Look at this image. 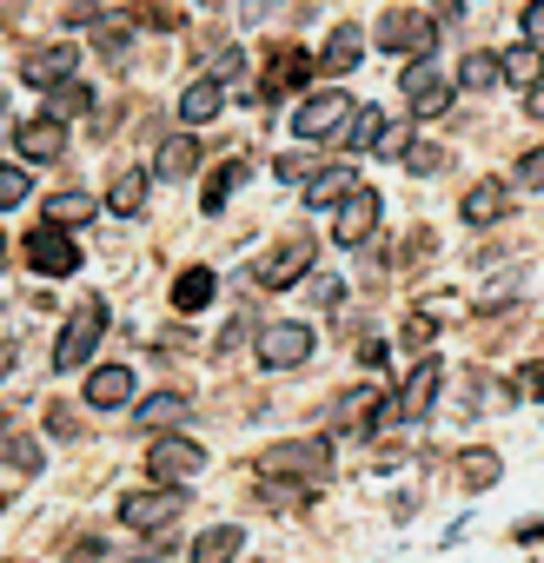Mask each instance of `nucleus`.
<instances>
[{"label":"nucleus","instance_id":"1","mask_svg":"<svg viewBox=\"0 0 544 563\" xmlns=\"http://www.w3.org/2000/svg\"><path fill=\"white\" fill-rule=\"evenodd\" d=\"M259 471L265 477H300L306 490H319L333 477V451H326V438H286V444L259 451Z\"/></svg>","mask_w":544,"mask_h":563},{"label":"nucleus","instance_id":"2","mask_svg":"<svg viewBox=\"0 0 544 563\" xmlns=\"http://www.w3.org/2000/svg\"><path fill=\"white\" fill-rule=\"evenodd\" d=\"M372 47H385V54H405V60H432V47H438V27H432L418 8H385V14H379V27H372Z\"/></svg>","mask_w":544,"mask_h":563},{"label":"nucleus","instance_id":"3","mask_svg":"<svg viewBox=\"0 0 544 563\" xmlns=\"http://www.w3.org/2000/svg\"><path fill=\"white\" fill-rule=\"evenodd\" d=\"M107 325H113V312H107V299H87L74 319H67V332H61V345H54V372H80L87 358H94V345L107 339Z\"/></svg>","mask_w":544,"mask_h":563},{"label":"nucleus","instance_id":"4","mask_svg":"<svg viewBox=\"0 0 544 563\" xmlns=\"http://www.w3.org/2000/svg\"><path fill=\"white\" fill-rule=\"evenodd\" d=\"M352 107H359L352 93H339V87H319V93H306V100H300V113H293V133H300V140H313V146H319V140H339V126L352 120Z\"/></svg>","mask_w":544,"mask_h":563},{"label":"nucleus","instance_id":"5","mask_svg":"<svg viewBox=\"0 0 544 563\" xmlns=\"http://www.w3.org/2000/svg\"><path fill=\"white\" fill-rule=\"evenodd\" d=\"M438 385H445V365L438 358H418L399 385V398H385V424H418L432 405H438Z\"/></svg>","mask_w":544,"mask_h":563},{"label":"nucleus","instance_id":"6","mask_svg":"<svg viewBox=\"0 0 544 563\" xmlns=\"http://www.w3.org/2000/svg\"><path fill=\"white\" fill-rule=\"evenodd\" d=\"M28 265L41 272V278H67V272H80V245H74V232L67 225H34L28 232Z\"/></svg>","mask_w":544,"mask_h":563},{"label":"nucleus","instance_id":"7","mask_svg":"<svg viewBox=\"0 0 544 563\" xmlns=\"http://www.w3.org/2000/svg\"><path fill=\"white\" fill-rule=\"evenodd\" d=\"M146 471H153L160 484L199 477V471H206V444H193V438H179V431H160V438L146 444Z\"/></svg>","mask_w":544,"mask_h":563},{"label":"nucleus","instance_id":"8","mask_svg":"<svg viewBox=\"0 0 544 563\" xmlns=\"http://www.w3.org/2000/svg\"><path fill=\"white\" fill-rule=\"evenodd\" d=\"M306 358H313V325L286 319V325H265V332H259V365H265V372H293V365H306Z\"/></svg>","mask_w":544,"mask_h":563},{"label":"nucleus","instance_id":"9","mask_svg":"<svg viewBox=\"0 0 544 563\" xmlns=\"http://www.w3.org/2000/svg\"><path fill=\"white\" fill-rule=\"evenodd\" d=\"M372 232H379V192H372V186H352V192L339 199V212H333V239H339L346 252H359Z\"/></svg>","mask_w":544,"mask_h":563},{"label":"nucleus","instance_id":"10","mask_svg":"<svg viewBox=\"0 0 544 563\" xmlns=\"http://www.w3.org/2000/svg\"><path fill=\"white\" fill-rule=\"evenodd\" d=\"M186 510V490L179 484H166V490H133V497H120V523L127 530H160V523H173Z\"/></svg>","mask_w":544,"mask_h":563},{"label":"nucleus","instance_id":"11","mask_svg":"<svg viewBox=\"0 0 544 563\" xmlns=\"http://www.w3.org/2000/svg\"><path fill=\"white\" fill-rule=\"evenodd\" d=\"M313 265H319V245H313V239H286L252 278H259L265 292H286V286H300V272H313Z\"/></svg>","mask_w":544,"mask_h":563},{"label":"nucleus","instance_id":"12","mask_svg":"<svg viewBox=\"0 0 544 563\" xmlns=\"http://www.w3.org/2000/svg\"><path fill=\"white\" fill-rule=\"evenodd\" d=\"M333 431H352V438H372V431H385V398H379L372 385H352V391L333 405Z\"/></svg>","mask_w":544,"mask_h":563},{"label":"nucleus","instance_id":"13","mask_svg":"<svg viewBox=\"0 0 544 563\" xmlns=\"http://www.w3.org/2000/svg\"><path fill=\"white\" fill-rule=\"evenodd\" d=\"M313 67H319V60H313L306 47H280V54L265 60V74H259V93H252V100H280V93H293L300 80H313Z\"/></svg>","mask_w":544,"mask_h":563},{"label":"nucleus","instance_id":"14","mask_svg":"<svg viewBox=\"0 0 544 563\" xmlns=\"http://www.w3.org/2000/svg\"><path fill=\"white\" fill-rule=\"evenodd\" d=\"M399 87H405V100H412V120H438V113L451 107V87L432 74V60H412V67L399 74Z\"/></svg>","mask_w":544,"mask_h":563},{"label":"nucleus","instance_id":"15","mask_svg":"<svg viewBox=\"0 0 544 563\" xmlns=\"http://www.w3.org/2000/svg\"><path fill=\"white\" fill-rule=\"evenodd\" d=\"M14 153L28 159V166H47V159H61L67 153V126L47 113V120H21L14 126Z\"/></svg>","mask_w":544,"mask_h":563},{"label":"nucleus","instance_id":"16","mask_svg":"<svg viewBox=\"0 0 544 563\" xmlns=\"http://www.w3.org/2000/svg\"><path fill=\"white\" fill-rule=\"evenodd\" d=\"M74 67H80V54H74L67 41H54V47H34V54L21 60V80L47 93V87H61V80H74Z\"/></svg>","mask_w":544,"mask_h":563},{"label":"nucleus","instance_id":"17","mask_svg":"<svg viewBox=\"0 0 544 563\" xmlns=\"http://www.w3.org/2000/svg\"><path fill=\"white\" fill-rule=\"evenodd\" d=\"M458 212H465V225H498V219L511 212V186H504V179H478V186L458 199Z\"/></svg>","mask_w":544,"mask_h":563},{"label":"nucleus","instance_id":"18","mask_svg":"<svg viewBox=\"0 0 544 563\" xmlns=\"http://www.w3.org/2000/svg\"><path fill=\"white\" fill-rule=\"evenodd\" d=\"M359 60H366V27H352V21L333 27V41L319 47V74H352Z\"/></svg>","mask_w":544,"mask_h":563},{"label":"nucleus","instance_id":"19","mask_svg":"<svg viewBox=\"0 0 544 563\" xmlns=\"http://www.w3.org/2000/svg\"><path fill=\"white\" fill-rule=\"evenodd\" d=\"M219 107H226V80H213V74H206V80H193V87L179 93V120H186V126H213V120H219Z\"/></svg>","mask_w":544,"mask_h":563},{"label":"nucleus","instance_id":"20","mask_svg":"<svg viewBox=\"0 0 544 563\" xmlns=\"http://www.w3.org/2000/svg\"><path fill=\"white\" fill-rule=\"evenodd\" d=\"M127 398H133V372H127V365H94L87 405H94V411H113V405H127Z\"/></svg>","mask_w":544,"mask_h":563},{"label":"nucleus","instance_id":"21","mask_svg":"<svg viewBox=\"0 0 544 563\" xmlns=\"http://www.w3.org/2000/svg\"><path fill=\"white\" fill-rule=\"evenodd\" d=\"M186 418H193V398L186 391H153L140 405V431H179Z\"/></svg>","mask_w":544,"mask_h":563},{"label":"nucleus","instance_id":"22","mask_svg":"<svg viewBox=\"0 0 544 563\" xmlns=\"http://www.w3.org/2000/svg\"><path fill=\"white\" fill-rule=\"evenodd\" d=\"M498 74H504L518 93H524V87H537V80H544V47H537V41H518L511 54H498Z\"/></svg>","mask_w":544,"mask_h":563},{"label":"nucleus","instance_id":"23","mask_svg":"<svg viewBox=\"0 0 544 563\" xmlns=\"http://www.w3.org/2000/svg\"><path fill=\"white\" fill-rule=\"evenodd\" d=\"M140 206H146V166L113 173V186H107V212H113V219H133Z\"/></svg>","mask_w":544,"mask_h":563},{"label":"nucleus","instance_id":"24","mask_svg":"<svg viewBox=\"0 0 544 563\" xmlns=\"http://www.w3.org/2000/svg\"><path fill=\"white\" fill-rule=\"evenodd\" d=\"M213 292H219V278H213L206 265H186V272L173 278V306H179V312H199V306H213Z\"/></svg>","mask_w":544,"mask_h":563},{"label":"nucleus","instance_id":"25","mask_svg":"<svg viewBox=\"0 0 544 563\" xmlns=\"http://www.w3.org/2000/svg\"><path fill=\"white\" fill-rule=\"evenodd\" d=\"M133 27H140L133 14H100V27H94V47H100L107 60H127V54H133Z\"/></svg>","mask_w":544,"mask_h":563},{"label":"nucleus","instance_id":"26","mask_svg":"<svg viewBox=\"0 0 544 563\" xmlns=\"http://www.w3.org/2000/svg\"><path fill=\"white\" fill-rule=\"evenodd\" d=\"M352 186H359V179H352V166H319V173L306 179V206H339Z\"/></svg>","mask_w":544,"mask_h":563},{"label":"nucleus","instance_id":"27","mask_svg":"<svg viewBox=\"0 0 544 563\" xmlns=\"http://www.w3.org/2000/svg\"><path fill=\"white\" fill-rule=\"evenodd\" d=\"M239 543H246V537H239L232 523H213L206 537H193V550H186V556H193V563H232V556H239Z\"/></svg>","mask_w":544,"mask_h":563},{"label":"nucleus","instance_id":"28","mask_svg":"<svg viewBox=\"0 0 544 563\" xmlns=\"http://www.w3.org/2000/svg\"><path fill=\"white\" fill-rule=\"evenodd\" d=\"M199 166V140L193 133H173L166 146H160V179H186Z\"/></svg>","mask_w":544,"mask_h":563},{"label":"nucleus","instance_id":"29","mask_svg":"<svg viewBox=\"0 0 544 563\" xmlns=\"http://www.w3.org/2000/svg\"><path fill=\"white\" fill-rule=\"evenodd\" d=\"M246 173H252L246 159H226V166H219V173L206 179V199H199V206H206V219H213V212H226V199L239 192V179H246Z\"/></svg>","mask_w":544,"mask_h":563},{"label":"nucleus","instance_id":"30","mask_svg":"<svg viewBox=\"0 0 544 563\" xmlns=\"http://www.w3.org/2000/svg\"><path fill=\"white\" fill-rule=\"evenodd\" d=\"M498 471H504V457H498L491 444H478V451H465V457H458V477H465L471 490H491V484H498Z\"/></svg>","mask_w":544,"mask_h":563},{"label":"nucleus","instance_id":"31","mask_svg":"<svg viewBox=\"0 0 544 563\" xmlns=\"http://www.w3.org/2000/svg\"><path fill=\"white\" fill-rule=\"evenodd\" d=\"M498 80H504V74H498V54H465V60H458V87H465V93H491Z\"/></svg>","mask_w":544,"mask_h":563},{"label":"nucleus","instance_id":"32","mask_svg":"<svg viewBox=\"0 0 544 563\" xmlns=\"http://www.w3.org/2000/svg\"><path fill=\"white\" fill-rule=\"evenodd\" d=\"M47 113H54V120H80V113H94V87H80V80H61V87L47 93Z\"/></svg>","mask_w":544,"mask_h":563},{"label":"nucleus","instance_id":"33","mask_svg":"<svg viewBox=\"0 0 544 563\" xmlns=\"http://www.w3.org/2000/svg\"><path fill=\"white\" fill-rule=\"evenodd\" d=\"M412 133H418L412 113H405V120H385L379 140H372V153H379V159H405V153H412Z\"/></svg>","mask_w":544,"mask_h":563},{"label":"nucleus","instance_id":"34","mask_svg":"<svg viewBox=\"0 0 544 563\" xmlns=\"http://www.w3.org/2000/svg\"><path fill=\"white\" fill-rule=\"evenodd\" d=\"M47 219H54V225H87V219H100V206H94L87 192H54V199H47Z\"/></svg>","mask_w":544,"mask_h":563},{"label":"nucleus","instance_id":"35","mask_svg":"<svg viewBox=\"0 0 544 563\" xmlns=\"http://www.w3.org/2000/svg\"><path fill=\"white\" fill-rule=\"evenodd\" d=\"M0 457H8L14 471H28V477L41 471V444H34L28 431H0Z\"/></svg>","mask_w":544,"mask_h":563},{"label":"nucleus","instance_id":"36","mask_svg":"<svg viewBox=\"0 0 544 563\" xmlns=\"http://www.w3.org/2000/svg\"><path fill=\"white\" fill-rule=\"evenodd\" d=\"M379 126H385V120H379V107H352V120L339 126V140H346V146H366V153H372Z\"/></svg>","mask_w":544,"mask_h":563},{"label":"nucleus","instance_id":"37","mask_svg":"<svg viewBox=\"0 0 544 563\" xmlns=\"http://www.w3.org/2000/svg\"><path fill=\"white\" fill-rule=\"evenodd\" d=\"M133 21H140V27H160V34H179V27H186V14L166 8V0H133Z\"/></svg>","mask_w":544,"mask_h":563},{"label":"nucleus","instance_id":"38","mask_svg":"<svg viewBox=\"0 0 544 563\" xmlns=\"http://www.w3.org/2000/svg\"><path fill=\"white\" fill-rule=\"evenodd\" d=\"M28 186H34L28 166H0V212H14V206L28 199Z\"/></svg>","mask_w":544,"mask_h":563},{"label":"nucleus","instance_id":"39","mask_svg":"<svg viewBox=\"0 0 544 563\" xmlns=\"http://www.w3.org/2000/svg\"><path fill=\"white\" fill-rule=\"evenodd\" d=\"M511 391H518V398H544V358L518 365V372H511Z\"/></svg>","mask_w":544,"mask_h":563},{"label":"nucleus","instance_id":"40","mask_svg":"<svg viewBox=\"0 0 544 563\" xmlns=\"http://www.w3.org/2000/svg\"><path fill=\"white\" fill-rule=\"evenodd\" d=\"M206 67H213V80H232V74H239V47H232V41H213Z\"/></svg>","mask_w":544,"mask_h":563},{"label":"nucleus","instance_id":"41","mask_svg":"<svg viewBox=\"0 0 544 563\" xmlns=\"http://www.w3.org/2000/svg\"><path fill=\"white\" fill-rule=\"evenodd\" d=\"M405 173H425V179L445 173V146H412V153H405Z\"/></svg>","mask_w":544,"mask_h":563},{"label":"nucleus","instance_id":"42","mask_svg":"<svg viewBox=\"0 0 544 563\" xmlns=\"http://www.w3.org/2000/svg\"><path fill=\"white\" fill-rule=\"evenodd\" d=\"M399 339H405V352H425V345L438 339V325H432V312H412V325H405Z\"/></svg>","mask_w":544,"mask_h":563},{"label":"nucleus","instance_id":"43","mask_svg":"<svg viewBox=\"0 0 544 563\" xmlns=\"http://www.w3.org/2000/svg\"><path fill=\"white\" fill-rule=\"evenodd\" d=\"M518 186H524V192H537V186H544V146H531V153L518 159Z\"/></svg>","mask_w":544,"mask_h":563},{"label":"nucleus","instance_id":"44","mask_svg":"<svg viewBox=\"0 0 544 563\" xmlns=\"http://www.w3.org/2000/svg\"><path fill=\"white\" fill-rule=\"evenodd\" d=\"M272 173H280L286 186H300V179H313V159L306 153H286V159H272Z\"/></svg>","mask_w":544,"mask_h":563},{"label":"nucleus","instance_id":"45","mask_svg":"<svg viewBox=\"0 0 544 563\" xmlns=\"http://www.w3.org/2000/svg\"><path fill=\"white\" fill-rule=\"evenodd\" d=\"M47 431H54V438H80V418H74L67 405H47Z\"/></svg>","mask_w":544,"mask_h":563},{"label":"nucleus","instance_id":"46","mask_svg":"<svg viewBox=\"0 0 544 563\" xmlns=\"http://www.w3.org/2000/svg\"><path fill=\"white\" fill-rule=\"evenodd\" d=\"M94 556H107V543H100V537H80V543H67L61 563H94Z\"/></svg>","mask_w":544,"mask_h":563},{"label":"nucleus","instance_id":"47","mask_svg":"<svg viewBox=\"0 0 544 563\" xmlns=\"http://www.w3.org/2000/svg\"><path fill=\"white\" fill-rule=\"evenodd\" d=\"M518 27H524V41H537V47H544V0H531V8H524V21H518Z\"/></svg>","mask_w":544,"mask_h":563},{"label":"nucleus","instance_id":"48","mask_svg":"<svg viewBox=\"0 0 544 563\" xmlns=\"http://www.w3.org/2000/svg\"><path fill=\"white\" fill-rule=\"evenodd\" d=\"M339 292H346L339 278H319V286H313V299H319V306H339Z\"/></svg>","mask_w":544,"mask_h":563},{"label":"nucleus","instance_id":"49","mask_svg":"<svg viewBox=\"0 0 544 563\" xmlns=\"http://www.w3.org/2000/svg\"><path fill=\"white\" fill-rule=\"evenodd\" d=\"M524 113H531V120H544V80H537V87H524Z\"/></svg>","mask_w":544,"mask_h":563},{"label":"nucleus","instance_id":"50","mask_svg":"<svg viewBox=\"0 0 544 563\" xmlns=\"http://www.w3.org/2000/svg\"><path fill=\"white\" fill-rule=\"evenodd\" d=\"M0 265H8V239H0Z\"/></svg>","mask_w":544,"mask_h":563},{"label":"nucleus","instance_id":"51","mask_svg":"<svg viewBox=\"0 0 544 563\" xmlns=\"http://www.w3.org/2000/svg\"><path fill=\"white\" fill-rule=\"evenodd\" d=\"M0 510H8V490H0Z\"/></svg>","mask_w":544,"mask_h":563},{"label":"nucleus","instance_id":"52","mask_svg":"<svg viewBox=\"0 0 544 563\" xmlns=\"http://www.w3.org/2000/svg\"><path fill=\"white\" fill-rule=\"evenodd\" d=\"M14 563H21V556H14Z\"/></svg>","mask_w":544,"mask_h":563}]
</instances>
